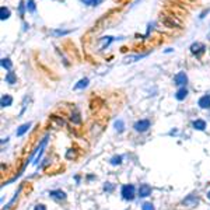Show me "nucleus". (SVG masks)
<instances>
[{
  "instance_id": "cd10ccee",
  "label": "nucleus",
  "mask_w": 210,
  "mask_h": 210,
  "mask_svg": "<svg viewBox=\"0 0 210 210\" xmlns=\"http://www.w3.org/2000/svg\"><path fill=\"white\" fill-rule=\"evenodd\" d=\"M102 3V0H91V6H98Z\"/></svg>"
},
{
  "instance_id": "6e6552de",
  "label": "nucleus",
  "mask_w": 210,
  "mask_h": 210,
  "mask_svg": "<svg viewBox=\"0 0 210 210\" xmlns=\"http://www.w3.org/2000/svg\"><path fill=\"white\" fill-rule=\"evenodd\" d=\"M198 203H199V199H198L195 195H189L188 198L183 200V205L189 206V207H193V206H196Z\"/></svg>"
},
{
  "instance_id": "c756f323",
  "label": "nucleus",
  "mask_w": 210,
  "mask_h": 210,
  "mask_svg": "<svg viewBox=\"0 0 210 210\" xmlns=\"http://www.w3.org/2000/svg\"><path fill=\"white\" fill-rule=\"evenodd\" d=\"M83 3H86V4H91V0H81Z\"/></svg>"
},
{
  "instance_id": "2eb2a0df",
  "label": "nucleus",
  "mask_w": 210,
  "mask_h": 210,
  "mask_svg": "<svg viewBox=\"0 0 210 210\" xmlns=\"http://www.w3.org/2000/svg\"><path fill=\"white\" fill-rule=\"evenodd\" d=\"M88 83H90L88 79H81V80L74 86V88L76 90H83V88H86V87L88 86Z\"/></svg>"
},
{
  "instance_id": "b1692460",
  "label": "nucleus",
  "mask_w": 210,
  "mask_h": 210,
  "mask_svg": "<svg viewBox=\"0 0 210 210\" xmlns=\"http://www.w3.org/2000/svg\"><path fill=\"white\" fill-rule=\"evenodd\" d=\"M113 189H115V186H113L111 182H105V185H104V191L105 192H112Z\"/></svg>"
},
{
  "instance_id": "393cba45",
  "label": "nucleus",
  "mask_w": 210,
  "mask_h": 210,
  "mask_svg": "<svg viewBox=\"0 0 210 210\" xmlns=\"http://www.w3.org/2000/svg\"><path fill=\"white\" fill-rule=\"evenodd\" d=\"M141 209L143 210H156L154 209V206H153V203H143V206H141Z\"/></svg>"
},
{
  "instance_id": "423d86ee",
  "label": "nucleus",
  "mask_w": 210,
  "mask_h": 210,
  "mask_svg": "<svg viewBox=\"0 0 210 210\" xmlns=\"http://www.w3.org/2000/svg\"><path fill=\"white\" fill-rule=\"evenodd\" d=\"M46 143H48V136H45L42 139V141H41V144H39V147H38V154H37V158H35V161H34V164H38L39 162V158L42 157V153H43V149H45V146H46Z\"/></svg>"
},
{
  "instance_id": "7ed1b4c3",
  "label": "nucleus",
  "mask_w": 210,
  "mask_h": 210,
  "mask_svg": "<svg viewBox=\"0 0 210 210\" xmlns=\"http://www.w3.org/2000/svg\"><path fill=\"white\" fill-rule=\"evenodd\" d=\"M174 83H175L177 86L185 87V84L188 83V77H186V74H185L183 71H179V73H177L175 77H174Z\"/></svg>"
},
{
  "instance_id": "a211bd4d",
  "label": "nucleus",
  "mask_w": 210,
  "mask_h": 210,
  "mask_svg": "<svg viewBox=\"0 0 210 210\" xmlns=\"http://www.w3.org/2000/svg\"><path fill=\"white\" fill-rule=\"evenodd\" d=\"M162 24H164L165 27H168V28H178L179 27L177 22H174L172 20H170V18H164V20H162Z\"/></svg>"
},
{
  "instance_id": "c85d7f7f",
  "label": "nucleus",
  "mask_w": 210,
  "mask_h": 210,
  "mask_svg": "<svg viewBox=\"0 0 210 210\" xmlns=\"http://www.w3.org/2000/svg\"><path fill=\"white\" fill-rule=\"evenodd\" d=\"M34 210H46V207H45V206L43 205H37L35 206V209Z\"/></svg>"
},
{
  "instance_id": "dca6fc26",
  "label": "nucleus",
  "mask_w": 210,
  "mask_h": 210,
  "mask_svg": "<svg viewBox=\"0 0 210 210\" xmlns=\"http://www.w3.org/2000/svg\"><path fill=\"white\" fill-rule=\"evenodd\" d=\"M10 17V10L7 7H1L0 9V20H7Z\"/></svg>"
},
{
  "instance_id": "6ab92c4d",
  "label": "nucleus",
  "mask_w": 210,
  "mask_h": 210,
  "mask_svg": "<svg viewBox=\"0 0 210 210\" xmlns=\"http://www.w3.org/2000/svg\"><path fill=\"white\" fill-rule=\"evenodd\" d=\"M1 67H4L6 70H11V67H13V63L10 62V59L4 58V59H1Z\"/></svg>"
},
{
  "instance_id": "f257e3e1",
  "label": "nucleus",
  "mask_w": 210,
  "mask_h": 210,
  "mask_svg": "<svg viewBox=\"0 0 210 210\" xmlns=\"http://www.w3.org/2000/svg\"><path fill=\"white\" fill-rule=\"evenodd\" d=\"M121 193H122V198L125 200H133L135 199V186L133 185H123L122 189H121Z\"/></svg>"
},
{
  "instance_id": "f3484780",
  "label": "nucleus",
  "mask_w": 210,
  "mask_h": 210,
  "mask_svg": "<svg viewBox=\"0 0 210 210\" xmlns=\"http://www.w3.org/2000/svg\"><path fill=\"white\" fill-rule=\"evenodd\" d=\"M115 129H116L118 133H122V132L125 130V123H123L122 119H118V121L115 122Z\"/></svg>"
},
{
  "instance_id": "5701e85b",
  "label": "nucleus",
  "mask_w": 210,
  "mask_h": 210,
  "mask_svg": "<svg viewBox=\"0 0 210 210\" xmlns=\"http://www.w3.org/2000/svg\"><path fill=\"white\" fill-rule=\"evenodd\" d=\"M70 119H71V122H74V123H80V115H79V112H74L71 113V116H70Z\"/></svg>"
},
{
  "instance_id": "412c9836",
  "label": "nucleus",
  "mask_w": 210,
  "mask_h": 210,
  "mask_svg": "<svg viewBox=\"0 0 210 210\" xmlns=\"http://www.w3.org/2000/svg\"><path fill=\"white\" fill-rule=\"evenodd\" d=\"M111 165H119V164H121V162H122V157L121 156H115V157H112V158H111Z\"/></svg>"
},
{
  "instance_id": "4be33fe9",
  "label": "nucleus",
  "mask_w": 210,
  "mask_h": 210,
  "mask_svg": "<svg viewBox=\"0 0 210 210\" xmlns=\"http://www.w3.org/2000/svg\"><path fill=\"white\" fill-rule=\"evenodd\" d=\"M35 9H37V7H35V1H34V0H28L27 1V10L31 11V13H34Z\"/></svg>"
},
{
  "instance_id": "9d476101",
  "label": "nucleus",
  "mask_w": 210,
  "mask_h": 210,
  "mask_svg": "<svg viewBox=\"0 0 210 210\" xmlns=\"http://www.w3.org/2000/svg\"><path fill=\"white\" fill-rule=\"evenodd\" d=\"M11 104H13V97L11 95H3V97L0 98V105L3 108H6V107H10Z\"/></svg>"
},
{
  "instance_id": "39448f33",
  "label": "nucleus",
  "mask_w": 210,
  "mask_h": 210,
  "mask_svg": "<svg viewBox=\"0 0 210 210\" xmlns=\"http://www.w3.org/2000/svg\"><path fill=\"white\" fill-rule=\"evenodd\" d=\"M151 193V186L149 183H141L139 188V196L140 198H147Z\"/></svg>"
},
{
  "instance_id": "ddd939ff",
  "label": "nucleus",
  "mask_w": 210,
  "mask_h": 210,
  "mask_svg": "<svg viewBox=\"0 0 210 210\" xmlns=\"http://www.w3.org/2000/svg\"><path fill=\"white\" fill-rule=\"evenodd\" d=\"M30 128H31V123H24V125H21V126L17 129L16 135H17V136H22L28 129H30Z\"/></svg>"
},
{
  "instance_id": "7c9ffc66",
  "label": "nucleus",
  "mask_w": 210,
  "mask_h": 210,
  "mask_svg": "<svg viewBox=\"0 0 210 210\" xmlns=\"http://www.w3.org/2000/svg\"><path fill=\"white\" fill-rule=\"evenodd\" d=\"M207 198H209V199H210V191H209V192H207Z\"/></svg>"
},
{
  "instance_id": "1a4fd4ad",
  "label": "nucleus",
  "mask_w": 210,
  "mask_h": 210,
  "mask_svg": "<svg viewBox=\"0 0 210 210\" xmlns=\"http://www.w3.org/2000/svg\"><path fill=\"white\" fill-rule=\"evenodd\" d=\"M51 198H53L56 200H63L66 199V193L63 191H60V189H56V191H51Z\"/></svg>"
},
{
  "instance_id": "bb28decb",
  "label": "nucleus",
  "mask_w": 210,
  "mask_h": 210,
  "mask_svg": "<svg viewBox=\"0 0 210 210\" xmlns=\"http://www.w3.org/2000/svg\"><path fill=\"white\" fill-rule=\"evenodd\" d=\"M25 7H27V4H24V3L21 1V3H20V7H18V10H20V14H21V16L24 14V10H25Z\"/></svg>"
},
{
  "instance_id": "f03ea898",
  "label": "nucleus",
  "mask_w": 210,
  "mask_h": 210,
  "mask_svg": "<svg viewBox=\"0 0 210 210\" xmlns=\"http://www.w3.org/2000/svg\"><path fill=\"white\" fill-rule=\"evenodd\" d=\"M133 128H135L136 132L143 133V132H146V130H149V128H150V121H149V119H141V121H137Z\"/></svg>"
},
{
  "instance_id": "4468645a",
  "label": "nucleus",
  "mask_w": 210,
  "mask_h": 210,
  "mask_svg": "<svg viewBox=\"0 0 210 210\" xmlns=\"http://www.w3.org/2000/svg\"><path fill=\"white\" fill-rule=\"evenodd\" d=\"M6 83H9V84H14L17 81V77H16V74H14V71H9L7 74H6Z\"/></svg>"
},
{
  "instance_id": "20e7f679",
  "label": "nucleus",
  "mask_w": 210,
  "mask_h": 210,
  "mask_svg": "<svg viewBox=\"0 0 210 210\" xmlns=\"http://www.w3.org/2000/svg\"><path fill=\"white\" fill-rule=\"evenodd\" d=\"M205 45L203 43H200V42H195L191 45V52L193 55H196V56H199V55H202L203 52H205Z\"/></svg>"
},
{
  "instance_id": "0eeeda50",
  "label": "nucleus",
  "mask_w": 210,
  "mask_h": 210,
  "mask_svg": "<svg viewBox=\"0 0 210 210\" xmlns=\"http://www.w3.org/2000/svg\"><path fill=\"white\" fill-rule=\"evenodd\" d=\"M198 105L200 108H203V109H209L210 108V94H206L203 97L200 98L199 101H198Z\"/></svg>"
},
{
  "instance_id": "f8f14e48",
  "label": "nucleus",
  "mask_w": 210,
  "mask_h": 210,
  "mask_svg": "<svg viewBox=\"0 0 210 210\" xmlns=\"http://www.w3.org/2000/svg\"><path fill=\"white\" fill-rule=\"evenodd\" d=\"M193 128L196 130H205L206 129V122L205 121H202V119H198V121H195L193 123Z\"/></svg>"
},
{
  "instance_id": "aec40b11",
  "label": "nucleus",
  "mask_w": 210,
  "mask_h": 210,
  "mask_svg": "<svg viewBox=\"0 0 210 210\" xmlns=\"http://www.w3.org/2000/svg\"><path fill=\"white\" fill-rule=\"evenodd\" d=\"M101 41H102V46H101V49H105L109 43L112 42V37H104Z\"/></svg>"
},
{
  "instance_id": "9b49d317",
  "label": "nucleus",
  "mask_w": 210,
  "mask_h": 210,
  "mask_svg": "<svg viewBox=\"0 0 210 210\" xmlns=\"http://www.w3.org/2000/svg\"><path fill=\"white\" fill-rule=\"evenodd\" d=\"M186 95H188V90H186L185 87H181V88H179V90L175 92V98H177L178 101H182V100H185V98H186Z\"/></svg>"
},
{
  "instance_id": "a878e982",
  "label": "nucleus",
  "mask_w": 210,
  "mask_h": 210,
  "mask_svg": "<svg viewBox=\"0 0 210 210\" xmlns=\"http://www.w3.org/2000/svg\"><path fill=\"white\" fill-rule=\"evenodd\" d=\"M69 32L70 31H63V30H55L53 31V34L55 35H58V37H59V35H67Z\"/></svg>"
}]
</instances>
